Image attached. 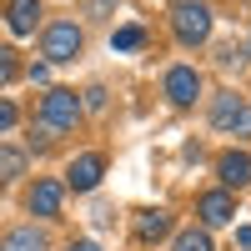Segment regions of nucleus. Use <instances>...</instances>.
<instances>
[{
  "mask_svg": "<svg viewBox=\"0 0 251 251\" xmlns=\"http://www.w3.org/2000/svg\"><path fill=\"white\" fill-rule=\"evenodd\" d=\"M75 121H80V96L66 91V86H55L46 100H40V121H35V131L46 136V141H55L60 131H71Z\"/></svg>",
  "mask_w": 251,
  "mask_h": 251,
  "instance_id": "obj_1",
  "label": "nucleus"
},
{
  "mask_svg": "<svg viewBox=\"0 0 251 251\" xmlns=\"http://www.w3.org/2000/svg\"><path fill=\"white\" fill-rule=\"evenodd\" d=\"M171 25H176L181 46H201V40L211 35V10H206V0H171Z\"/></svg>",
  "mask_w": 251,
  "mask_h": 251,
  "instance_id": "obj_2",
  "label": "nucleus"
},
{
  "mask_svg": "<svg viewBox=\"0 0 251 251\" xmlns=\"http://www.w3.org/2000/svg\"><path fill=\"white\" fill-rule=\"evenodd\" d=\"M40 55H46L50 66L75 60V55H80V30H75V20H55V25H46V35H40Z\"/></svg>",
  "mask_w": 251,
  "mask_h": 251,
  "instance_id": "obj_3",
  "label": "nucleus"
},
{
  "mask_svg": "<svg viewBox=\"0 0 251 251\" xmlns=\"http://www.w3.org/2000/svg\"><path fill=\"white\" fill-rule=\"evenodd\" d=\"M211 126H216V131H231V136H251V106L236 100V96H216Z\"/></svg>",
  "mask_w": 251,
  "mask_h": 251,
  "instance_id": "obj_4",
  "label": "nucleus"
},
{
  "mask_svg": "<svg viewBox=\"0 0 251 251\" xmlns=\"http://www.w3.org/2000/svg\"><path fill=\"white\" fill-rule=\"evenodd\" d=\"M166 96H171V106H196L201 75H196L191 66H171V71H166Z\"/></svg>",
  "mask_w": 251,
  "mask_h": 251,
  "instance_id": "obj_5",
  "label": "nucleus"
},
{
  "mask_svg": "<svg viewBox=\"0 0 251 251\" xmlns=\"http://www.w3.org/2000/svg\"><path fill=\"white\" fill-rule=\"evenodd\" d=\"M100 171H106V156H100V151L75 156L71 171H66V186H71V191H96V186H100Z\"/></svg>",
  "mask_w": 251,
  "mask_h": 251,
  "instance_id": "obj_6",
  "label": "nucleus"
},
{
  "mask_svg": "<svg viewBox=\"0 0 251 251\" xmlns=\"http://www.w3.org/2000/svg\"><path fill=\"white\" fill-rule=\"evenodd\" d=\"M196 211H201V221H206V226H226V221L236 216V201H231V191H206Z\"/></svg>",
  "mask_w": 251,
  "mask_h": 251,
  "instance_id": "obj_7",
  "label": "nucleus"
},
{
  "mask_svg": "<svg viewBox=\"0 0 251 251\" xmlns=\"http://www.w3.org/2000/svg\"><path fill=\"white\" fill-rule=\"evenodd\" d=\"M216 176H221L226 186H236V191H241V186L251 181V156H246V151H226V156L216 161Z\"/></svg>",
  "mask_w": 251,
  "mask_h": 251,
  "instance_id": "obj_8",
  "label": "nucleus"
},
{
  "mask_svg": "<svg viewBox=\"0 0 251 251\" xmlns=\"http://www.w3.org/2000/svg\"><path fill=\"white\" fill-rule=\"evenodd\" d=\"M35 15H40V0H10V5H5V25L15 35H30L35 30Z\"/></svg>",
  "mask_w": 251,
  "mask_h": 251,
  "instance_id": "obj_9",
  "label": "nucleus"
},
{
  "mask_svg": "<svg viewBox=\"0 0 251 251\" xmlns=\"http://www.w3.org/2000/svg\"><path fill=\"white\" fill-rule=\"evenodd\" d=\"M30 211H35V216H55V211H60V181H35Z\"/></svg>",
  "mask_w": 251,
  "mask_h": 251,
  "instance_id": "obj_10",
  "label": "nucleus"
},
{
  "mask_svg": "<svg viewBox=\"0 0 251 251\" xmlns=\"http://www.w3.org/2000/svg\"><path fill=\"white\" fill-rule=\"evenodd\" d=\"M166 231H171V216H166V211H141L136 216V236L141 241H161Z\"/></svg>",
  "mask_w": 251,
  "mask_h": 251,
  "instance_id": "obj_11",
  "label": "nucleus"
},
{
  "mask_svg": "<svg viewBox=\"0 0 251 251\" xmlns=\"http://www.w3.org/2000/svg\"><path fill=\"white\" fill-rule=\"evenodd\" d=\"M0 251H46V236H40L35 226H15V231L0 241Z\"/></svg>",
  "mask_w": 251,
  "mask_h": 251,
  "instance_id": "obj_12",
  "label": "nucleus"
},
{
  "mask_svg": "<svg viewBox=\"0 0 251 251\" xmlns=\"http://www.w3.org/2000/svg\"><path fill=\"white\" fill-rule=\"evenodd\" d=\"M25 171V151H15V146H0V181H10Z\"/></svg>",
  "mask_w": 251,
  "mask_h": 251,
  "instance_id": "obj_13",
  "label": "nucleus"
},
{
  "mask_svg": "<svg viewBox=\"0 0 251 251\" xmlns=\"http://www.w3.org/2000/svg\"><path fill=\"white\" fill-rule=\"evenodd\" d=\"M146 46V30L141 25H121L116 30V50H141Z\"/></svg>",
  "mask_w": 251,
  "mask_h": 251,
  "instance_id": "obj_14",
  "label": "nucleus"
},
{
  "mask_svg": "<svg viewBox=\"0 0 251 251\" xmlns=\"http://www.w3.org/2000/svg\"><path fill=\"white\" fill-rule=\"evenodd\" d=\"M176 251H211V236H206V231H181Z\"/></svg>",
  "mask_w": 251,
  "mask_h": 251,
  "instance_id": "obj_15",
  "label": "nucleus"
},
{
  "mask_svg": "<svg viewBox=\"0 0 251 251\" xmlns=\"http://www.w3.org/2000/svg\"><path fill=\"white\" fill-rule=\"evenodd\" d=\"M15 80V50H0V86Z\"/></svg>",
  "mask_w": 251,
  "mask_h": 251,
  "instance_id": "obj_16",
  "label": "nucleus"
},
{
  "mask_svg": "<svg viewBox=\"0 0 251 251\" xmlns=\"http://www.w3.org/2000/svg\"><path fill=\"white\" fill-rule=\"evenodd\" d=\"M10 126H15V106H10V100H0V131H10Z\"/></svg>",
  "mask_w": 251,
  "mask_h": 251,
  "instance_id": "obj_17",
  "label": "nucleus"
},
{
  "mask_svg": "<svg viewBox=\"0 0 251 251\" xmlns=\"http://www.w3.org/2000/svg\"><path fill=\"white\" fill-rule=\"evenodd\" d=\"M236 241H241V246L251 251V226H241V231H236Z\"/></svg>",
  "mask_w": 251,
  "mask_h": 251,
  "instance_id": "obj_18",
  "label": "nucleus"
},
{
  "mask_svg": "<svg viewBox=\"0 0 251 251\" xmlns=\"http://www.w3.org/2000/svg\"><path fill=\"white\" fill-rule=\"evenodd\" d=\"M71 251H100L96 241H71Z\"/></svg>",
  "mask_w": 251,
  "mask_h": 251,
  "instance_id": "obj_19",
  "label": "nucleus"
}]
</instances>
